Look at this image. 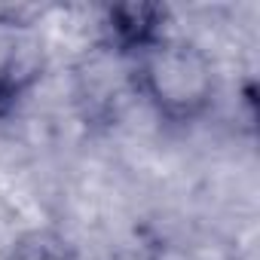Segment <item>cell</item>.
Masks as SVG:
<instances>
[{"label": "cell", "instance_id": "obj_1", "mask_svg": "<svg viewBox=\"0 0 260 260\" xmlns=\"http://www.w3.org/2000/svg\"><path fill=\"white\" fill-rule=\"evenodd\" d=\"M128 64L132 92L144 98L166 122H193L214 101V64L205 49L190 40L169 34Z\"/></svg>", "mask_w": 260, "mask_h": 260}, {"label": "cell", "instance_id": "obj_2", "mask_svg": "<svg viewBox=\"0 0 260 260\" xmlns=\"http://www.w3.org/2000/svg\"><path fill=\"white\" fill-rule=\"evenodd\" d=\"M46 46L40 28L22 13L0 10V116L13 113L43 80Z\"/></svg>", "mask_w": 260, "mask_h": 260}, {"label": "cell", "instance_id": "obj_4", "mask_svg": "<svg viewBox=\"0 0 260 260\" xmlns=\"http://www.w3.org/2000/svg\"><path fill=\"white\" fill-rule=\"evenodd\" d=\"M0 260H77V248L64 233L40 226L13 239Z\"/></svg>", "mask_w": 260, "mask_h": 260}, {"label": "cell", "instance_id": "obj_3", "mask_svg": "<svg viewBox=\"0 0 260 260\" xmlns=\"http://www.w3.org/2000/svg\"><path fill=\"white\" fill-rule=\"evenodd\" d=\"M169 10L159 4H116L104 10L101 43L122 61H135L141 52L169 37Z\"/></svg>", "mask_w": 260, "mask_h": 260}]
</instances>
